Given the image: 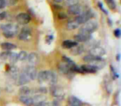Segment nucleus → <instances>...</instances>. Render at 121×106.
<instances>
[{
	"instance_id": "1",
	"label": "nucleus",
	"mask_w": 121,
	"mask_h": 106,
	"mask_svg": "<svg viewBox=\"0 0 121 106\" xmlns=\"http://www.w3.org/2000/svg\"><path fill=\"white\" fill-rule=\"evenodd\" d=\"M97 22L95 20H89L83 25V27H81V28L79 30V33L83 35H91V33L97 30Z\"/></svg>"
},
{
	"instance_id": "2",
	"label": "nucleus",
	"mask_w": 121,
	"mask_h": 106,
	"mask_svg": "<svg viewBox=\"0 0 121 106\" xmlns=\"http://www.w3.org/2000/svg\"><path fill=\"white\" fill-rule=\"evenodd\" d=\"M93 16H94V13H93L91 10H87L83 13L82 14H81V15L77 16V17H76V19H75V21H76L79 25L80 24H85L86 22L91 20L93 17Z\"/></svg>"
},
{
	"instance_id": "3",
	"label": "nucleus",
	"mask_w": 121,
	"mask_h": 106,
	"mask_svg": "<svg viewBox=\"0 0 121 106\" xmlns=\"http://www.w3.org/2000/svg\"><path fill=\"white\" fill-rule=\"evenodd\" d=\"M51 93H52V96L58 99H63L65 96V91L60 86L57 85H52L51 88Z\"/></svg>"
},
{
	"instance_id": "4",
	"label": "nucleus",
	"mask_w": 121,
	"mask_h": 106,
	"mask_svg": "<svg viewBox=\"0 0 121 106\" xmlns=\"http://www.w3.org/2000/svg\"><path fill=\"white\" fill-rule=\"evenodd\" d=\"M16 20L21 25H27L29 22H31L32 18H31V16L28 13H21L17 14V17H16Z\"/></svg>"
},
{
	"instance_id": "5",
	"label": "nucleus",
	"mask_w": 121,
	"mask_h": 106,
	"mask_svg": "<svg viewBox=\"0 0 121 106\" xmlns=\"http://www.w3.org/2000/svg\"><path fill=\"white\" fill-rule=\"evenodd\" d=\"M90 55L97 58H102L106 54L105 50L101 47H94L90 50Z\"/></svg>"
},
{
	"instance_id": "6",
	"label": "nucleus",
	"mask_w": 121,
	"mask_h": 106,
	"mask_svg": "<svg viewBox=\"0 0 121 106\" xmlns=\"http://www.w3.org/2000/svg\"><path fill=\"white\" fill-rule=\"evenodd\" d=\"M17 37H18V40L22 41V42L28 41L32 37V31L28 27H24V28L22 29Z\"/></svg>"
},
{
	"instance_id": "7",
	"label": "nucleus",
	"mask_w": 121,
	"mask_h": 106,
	"mask_svg": "<svg viewBox=\"0 0 121 106\" xmlns=\"http://www.w3.org/2000/svg\"><path fill=\"white\" fill-rule=\"evenodd\" d=\"M68 12L71 15H76L79 16L81 14H82L84 12H86V10L84 9V8L80 4H76V5L71 6L68 8Z\"/></svg>"
},
{
	"instance_id": "8",
	"label": "nucleus",
	"mask_w": 121,
	"mask_h": 106,
	"mask_svg": "<svg viewBox=\"0 0 121 106\" xmlns=\"http://www.w3.org/2000/svg\"><path fill=\"white\" fill-rule=\"evenodd\" d=\"M24 70H25L26 73H27V76H28L30 81H34V80L37 79L38 72H37V68H36L35 66H26V67L24 68Z\"/></svg>"
},
{
	"instance_id": "9",
	"label": "nucleus",
	"mask_w": 121,
	"mask_h": 106,
	"mask_svg": "<svg viewBox=\"0 0 121 106\" xmlns=\"http://www.w3.org/2000/svg\"><path fill=\"white\" fill-rule=\"evenodd\" d=\"M17 85L21 86L27 84V83L30 81V79H29L28 76H27V74L26 73L24 69L22 70L21 72H19V76H18V77H17Z\"/></svg>"
},
{
	"instance_id": "10",
	"label": "nucleus",
	"mask_w": 121,
	"mask_h": 106,
	"mask_svg": "<svg viewBox=\"0 0 121 106\" xmlns=\"http://www.w3.org/2000/svg\"><path fill=\"white\" fill-rule=\"evenodd\" d=\"M0 28L4 31V32H13V33L16 34H17V32H18V27L13 23L2 24V25L0 26Z\"/></svg>"
},
{
	"instance_id": "11",
	"label": "nucleus",
	"mask_w": 121,
	"mask_h": 106,
	"mask_svg": "<svg viewBox=\"0 0 121 106\" xmlns=\"http://www.w3.org/2000/svg\"><path fill=\"white\" fill-rule=\"evenodd\" d=\"M27 61L30 66H35L39 62V56L35 52H31L30 54H27Z\"/></svg>"
},
{
	"instance_id": "12",
	"label": "nucleus",
	"mask_w": 121,
	"mask_h": 106,
	"mask_svg": "<svg viewBox=\"0 0 121 106\" xmlns=\"http://www.w3.org/2000/svg\"><path fill=\"white\" fill-rule=\"evenodd\" d=\"M57 82V76L52 71H47V83L51 85H56Z\"/></svg>"
},
{
	"instance_id": "13",
	"label": "nucleus",
	"mask_w": 121,
	"mask_h": 106,
	"mask_svg": "<svg viewBox=\"0 0 121 106\" xmlns=\"http://www.w3.org/2000/svg\"><path fill=\"white\" fill-rule=\"evenodd\" d=\"M32 99V105L33 106H42L44 102H46V96L43 94H37L34 95Z\"/></svg>"
},
{
	"instance_id": "14",
	"label": "nucleus",
	"mask_w": 121,
	"mask_h": 106,
	"mask_svg": "<svg viewBox=\"0 0 121 106\" xmlns=\"http://www.w3.org/2000/svg\"><path fill=\"white\" fill-rule=\"evenodd\" d=\"M71 66H69L68 64H66V62H60L58 65V70L61 74L64 75H68L69 73H71Z\"/></svg>"
},
{
	"instance_id": "15",
	"label": "nucleus",
	"mask_w": 121,
	"mask_h": 106,
	"mask_svg": "<svg viewBox=\"0 0 121 106\" xmlns=\"http://www.w3.org/2000/svg\"><path fill=\"white\" fill-rule=\"evenodd\" d=\"M88 65H91V66H94V67L98 71V70L103 69V68L105 66L106 63H105V61L102 59V58H99V59L95 60V61H93L92 63H91V64H88Z\"/></svg>"
},
{
	"instance_id": "16",
	"label": "nucleus",
	"mask_w": 121,
	"mask_h": 106,
	"mask_svg": "<svg viewBox=\"0 0 121 106\" xmlns=\"http://www.w3.org/2000/svg\"><path fill=\"white\" fill-rule=\"evenodd\" d=\"M75 42H86L90 41V39H91V35H83V34H76L74 36Z\"/></svg>"
},
{
	"instance_id": "17",
	"label": "nucleus",
	"mask_w": 121,
	"mask_h": 106,
	"mask_svg": "<svg viewBox=\"0 0 121 106\" xmlns=\"http://www.w3.org/2000/svg\"><path fill=\"white\" fill-rule=\"evenodd\" d=\"M85 50V47L84 46L82 45H77L75 47L71 49V53L74 56H77V55H80Z\"/></svg>"
},
{
	"instance_id": "18",
	"label": "nucleus",
	"mask_w": 121,
	"mask_h": 106,
	"mask_svg": "<svg viewBox=\"0 0 121 106\" xmlns=\"http://www.w3.org/2000/svg\"><path fill=\"white\" fill-rule=\"evenodd\" d=\"M68 103L70 106H82V102L75 96H71L68 99Z\"/></svg>"
},
{
	"instance_id": "19",
	"label": "nucleus",
	"mask_w": 121,
	"mask_h": 106,
	"mask_svg": "<svg viewBox=\"0 0 121 106\" xmlns=\"http://www.w3.org/2000/svg\"><path fill=\"white\" fill-rule=\"evenodd\" d=\"M77 45H78V43L76 42H75V41L66 40L62 42V47L65 49H71Z\"/></svg>"
},
{
	"instance_id": "20",
	"label": "nucleus",
	"mask_w": 121,
	"mask_h": 106,
	"mask_svg": "<svg viewBox=\"0 0 121 106\" xmlns=\"http://www.w3.org/2000/svg\"><path fill=\"white\" fill-rule=\"evenodd\" d=\"M9 73L10 76L14 80H17L19 76V71L16 66H11L9 70Z\"/></svg>"
},
{
	"instance_id": "21",
	"label": "nucleus",
	"mask_w": 121,
	"mask_h": 106,
	"mask_svg": "<svg viewBox=\"0 0 121 106\" xmlns=\"http://www.w3.org/2000/svg\"><path fill=\"white\" fill-rule=\"evenodd\" d=\"M19 100H20V102H22L23 104H25V105L27 106H31L32 105V97H30V96H20V98H19Z\"/></svg>"
},
{
	"instance_id": "22",
	"label": "nucleus",
	"mask_w": 121,
	"mask_h": 106,
	"mask_svg": "<svg viewBox=\"0 0 121 106\" xmlns=\"http://www.w3.org/2000/svg\"><path fill=\"white\" fill-rule=\"evenodd\" d=\"M37 80L40 84H43V83L47 82V71H42L38 72L37 74Z\"/></svg>"
},
{
	"instance_id": "23",
	"label": "nucleus",
	"mask_w": 121,
	"mask_h": 106,
	"mask_svg": "<svg viewBox=\"0 0 121 106\" xmlns=\"http://www.w3.org/2000/svg\"><path fill=\"white\" fill-rule=\"evenodd\" d=\"M0 46H1V47H2L3 49L8 51L17 48V46L11 43V42H3V43L0 44Z\"/></svg>"
},
{
	"instance_id": "24",
	"label": "nucleus",
	"mask_w": 121,
	"mask_h": 106,
	"mask_svg": "<svg viewBox=\"0 0 121 106\" xmlns=\"http://www.w3.org/2000/svg\"><path fill=\"white\" fill-rule=\"evenodd\" d=\"M66 27L67 30H70V31L75 30V29L79 27V24H78L76 21H70V22H68L67 23H66Z\"/></svg>"
},
{
	"instance_id": "25",
	"label": "nucleus",
	"mask_w": 121,
	"mask_h": 106,
	"mask_svg": "<svg viewBox=\"0 0 121 106\" xmlns=\"http://www.w3.org/2000/svg\"><path fill=\"white\" fill-rule=\"evenodd\" d=\"M31 90L27 86H24L22 85V87L19 89V94H20L21 96H27L29 94H30Z\"/></svg>"
},
{
	"instance_id": "26",
	"label": "nucleus",
	"mask_w": 121,
	"mask_h": 106,
	"mask_svg": "<svg viewBox=\"0 0 121 106\" xmlns=\"http://www.w3.org/2000/svg\"><path fill=\"white\" fill-rule=\"evenodd\" d=\"M97 59H99V58L95 57V56H91V55H90V54L86 55V56H85L84 57H83V61H84L85 62L88 63V64H91V63H92L93 61H95Z\"/></svg>"
},
{
	"instance_id": "27",
	"label": "nucleus",
	"mask_w": 121,
	"mask_h": 106,
	"mask_svg": "<svg viewBox=\"0 0 121 106\" xmlns=\"http://www.w3.org/2000/svg\"><path fill=\"white\" fill-rule=\"evenodd\" d=\"M9 58L11 62L13 63H16L17 61H18V56H17V53H14V52H9Z\"/></svg>"
},
{
	"instance_id": "28",
	"label": "nucleus",
	"mask_w": 121,
	"mask_h": 106,
	"mask_svg": "<svg viewBox=\"0 0 121 106\" xmlns=\"http://www.w3.org/2000/svg\"><path fill=\"white\" fill-rule=\"evenodd\" d=\"M63 1H64V4L68 8L78 4V2H79V0H63Z\"/></svg>"
},
{
	"instance_id": "29",
	"label": "nucleus",
	"mask_w": 121,
	"mask_h": 106,
	"mask_svg": "<svg viewBox=\"0 0 121 106\" xmlns=\"http://www.w3.org/2000/svg\"><path fill=\"white\" fill-rule=\"evenodd\" d=\"M106 4H107L108 7L111 9V10H115L116 9V4L114 2V0H105Z\"/></svg>"
},
{
	"instance_id": "30",
	"label": "nucleus",
	"mask_w": 121,
	"mask_h": 106,
	"mask_svg": "<svg viewBox=\"0 0 121 106\" xmlns=\"http://www.w3.org/2000/svg\"><path fill=\"white\" fill-rule=\"evenodd\" d=\"M17 56H18V61H23L27 59V53L26 51H20L18 54H17Z\"/></svg>"
},
{
	"instance_id": "31",
	"label": "nucleus",
	"mask_w": 121,
	"mask_h": 106,
	"mask_svg": "<svg viewBox=\"0 0 121 106\" xmlns=\"http://www.w3.org/2000/svg\"><path fill=\"white\" fill-rule=\"evenodd\" d=\"M63 60H64V62H66V64H68L69 66H75V62L73 61H71V59H70L69 57H67V56H63Z\"/></svg>"
},
{
	"instance_id": "32",
	"label": "nucleus",
	"mask_w": 121,
	"mask_h": 106,
	"mask_svg": "<svg viewBox=\"0 0 121 106\" xmlns=\"http://www.w3.org/2000/svg\"><path fill=\"white\" fill-rule=\"evenodd\" d=\"M4 36L6 37V38H12V37H14L17 34L13 33V32H4Z\"/></svg>"
},
{
	"instance_id": "33",
	"label": "nucleus",
	"mask_w": 121,
	"mask_h": 106,
	"mask_svg": "<svg viewBox=\"0 0 121 106\" xmlns=\"http://www.w3.org/2000/svg\"><path fill=\"white\" fill-rule=\"evenodd\" d=\"M114 36H115L116 37H120V35H121V33H120V30H119V28H117V29H115L114 30Z\"/></svg>"
},
{
	"instance_id": "34",
	"label": "nucleus",
	"mask_w": 121,
	"mask_h": 106,
	"mask_svg": "<svg viewBox=\"0 0 121 106\" xmlns=\"http://www.w3.org/2000/svg\"><path fill=\"white\" fill-rule=\"evenodd\" d=\"M6 4H7V3H6V0H0V9L4 8H5Z\"/></svg>"
},
{
	"instance_id": "35",
	"label": "nucleus",
	"mask_w": 121,
	"mask_h": 106,
	"mask_svg": "<svg viewBox=\"0 0 121 106\" xmlns=\"http://www.w3.org/2000/svg\"><path fill=\"white\" fill-rule=\"evenodd\" d=\"M58 17L60 19H64V18H66V15L64 13H60L58 14Z\"/></svg>"
},
{
	"instance_id": "36",
	"label": "nucleus",
	"mask_w": 121,
	"mask_h": 106,
	"mask_svg": "<svg viewBox=\"0 0 121 106\" xmlns=\"http://www.w3.org/2000/svg\"><path fill=\"white\" fill-rule=\"evenodd\" d=\"M98 5H99V8H100L101 10H102L103 12L104 13H105V14H107V12H106V10H105V9H104V8H103V5H102V4H101V3H98Z\"/></svg>"
},
{
	"instance_id": "37",
	"label": "nucleus",
	"mask_w": 121,
	"mask_h": 106,
	"mask_svg": "<svg viewBox=\"0 0 121 106\" xmlns=\"http://www.w3.org/2000/svg\"><path fill=\"white\" fill-rule=\"evenodd\" d=\"M6 17V13L4 12V13H0V21L1 20H4Z\"/></svg>"
},
{
	"instance_id": "38",
	"label": "nucleus",
	"mask_w": 121,
	"mask_h": 106,
	"mask_svg": "<svg viewBox=\"0 0 121 106\" xmlns=\"http://www.w3.org/2000/svg\"><path fill=\"white\" fill-rule=\"evenodd\" d=\"M52 39H53V37H52V36H48V37H47V42L49 40L48 43H51V42L52 41Z\"/></svg>"
},
{
	"instance_id": "39",
	"label": "nucleus",
	"mask_w": 121,
	"mask_h": 106,
	"mask_svg": "<svg viewBox=\"0 0 121 106\" xmlns=\"http://www.w3.org/2000/svg\"><path fill=\"white\" fill-rule=\"evenodd\" d=\"M42 106H52V103H49V102H44L43 104H42Z\"/></svg>"
},
{
	"instance_id": "40",
	"label": "nucleus",
	"mask_w": 121,
	"mask_h": 106,
	"mask_svg": "<svg viewBox=\"0 0 121 106\" xmlns=\"http://www.w3.org/2000/svg\"><path fill=\"white\" fill-rule=\"evenodd\" d=\"M55 3H57V4H60V3H61L63 1V0H53Z\"/></svg>"
},
{
	"instance_id": "41",
	"label": "nucleus",
	"mask_w": 121,
	"mask_h": 106,
	"mask_svg": "<svg viewBox=\"0 0 121 106\" xmlns=\"http://www.w3.org/2000/svg\"><path fill=\"white\" fill-rule=\"evenodd\" d=\"M117 60H118V61H119V55H118V56H117Z\"/></svg>"
}]
</instances>
